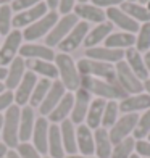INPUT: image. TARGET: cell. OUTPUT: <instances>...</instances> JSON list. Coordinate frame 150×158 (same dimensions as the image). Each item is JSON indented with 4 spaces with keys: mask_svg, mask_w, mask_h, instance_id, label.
<instances>
[{
    "mask_svg": "<svg viewBox=\"0 0 150 158\" xmlns=\"http://www.w3.org/2000/svg\"><path fill=\"white\" fill-rule=\"evenodd\" d=\"M81 87L85 89L90 95H97V98L103 100H123L127 94L118 82H110L105 79L90 77V76H81Z\"/></svg>",
    "mask_w": 150,
    "mask_h": 158,
    "instance_id": "obj_1",
    "label": "cell"
},
{
    "mask_svg": "<svg viewBox=\"0 0 150 158\" xmlns=\"http://www.w3.org/2000/svg\"><path fill=\"white\" fill-rule=\"evenodd\" d=\"M55 66L58 69V76L61 84L65 85L66 90L76 92L81 87V74L77 71V66L74 64L73 58L68 53H58L55 55Z\"/></svg>",
    "mask_w": 150,
    "mask_h": 158,
    "instance_id": "obj_2",
    "label": "cell"
},
{
    "mask_svg": "<svg viewBox=\"0 0 150 158\" xmlns=\"http://www.w3.org/2000/svg\"><path fill=\"white\" fill-rule=\"evenodd\" d=\"M19 116L21 108L13 103L3 114V126H2V139L8 148H16L19 143Z\"/></svg>",
    "mask_w": 150,
    "mask_h": 158,
    "instance_id": "obj_3",
    "label": "cell"
},
{
    "mask_svg": "<svg viewBox=\"0 0 150 158\" xmlns=\"http://www.w3.org/2000/svg\"><path fill=\"white\" fill-rule=\"evenodd\" d=\"M77 71H79L81 76H90V77L105 79V81H110V82H118L115 68H113L110 63L84 58L77 63Z\"/></svg>",
    "mask_w": 150,
    "mask_h": 158,
    "instance_id": "obj_4",
    "label": "cell"
},
{
    "mask_svg": "<svg viewBox=\"0 0 150 158\" xmlns=\"http://www.w3.org/2000/svg\"><path fill=\"white\" fill-rule=\"evenodd\" d=\"M115 73H116L118 84L123 87V90L127 95H135V94H142V92H144V82L132 73L131 68L127 66V63L124 60L116 63Z\"/></svg>",
    "mask_w": 150,
    "mask_h": 158,
    "instance_id": "obj_5",
    "label": "cell"
},
{
    "mask_svg": "<svg viewBox=\"0 0 150 158\" xmlns=\"http://www.w3.org/2000/svg\"><path fill=\"white\" fill-rule=\"evenodd\" d=\"M137 119H139L137 113H127V114H123L121 118H118L116 123L108 129L110 140L113 145H116L121 140L131 137V134L135 129V124H137Z\"/></svg>",
    "mask_w": 150,
    "mask_h": 158,
    "instance_id": "obj_6",
    "label": "cell"
},
{
    "mask_svg": "<svg viewBox=\"0 0 150 158\" xmlns=\"http://www.w3.org/2000/svg\"><path fill=\"white\" fill-rule=\"evenodd\" d=\"M77 23H79V21H77V16L74 15V13H68V15H65L61 19L56 21V24L53 26V29L47 34L45 45L50 47V48L55 47V45H60V42L65 39L71 31H73V27Z\"/></svg>",
    "mask_w": 150,
    "mask_h": 158,
    "instance_id": "obj_7",
    "label": "cell"
},
{
    "mask_svg": "<svg viewBox=\"0 0 150 158\" xmlns=\"http://www.w3.org/2000/svg\"><path fill=\"white\" fill-rule=\"evenodd\" d=\"M56 21H58V13L55 10H50L44 18H40L39 21H35V23L26 27L23 32V39H26L27 42H32L35 39L42 37V35L48 34L56 24Z\"/></svg>",
    "mask_w": 150,
    "mask_h": 158,
    "instance_id": "obj_8",
    "label": "cell"
},
{
    "mask_svg": "<svg viewBox=\"0 0 150 158\" xmlns=\"http://www.w3.org/2000/svg\"><path fill=\"white\" fill-rule=\"evenodd\" d=\"M21 40H23V32H19L18 29H13L5 37L2 47H0V66L10 64L16 58V53L21 47Z\"/></svg>",
    "mask_w": 150,
    "mask_h": 158,
    "instance_id": "obj_9",
    "label": "cell"
},
{
    "mask_svg": "<svg viewBox=\"0 0 150 158\" xmlns=\"http://www.w3.org/2000/svg\"><path fill=\"white\" fill-rule=\"evenodd\" d=\"M47 10H48L47 3L40 2L39 5L32 6V8H27L24 11L16 13L15 18H13V21H11V24H13L15 29H19V27H24V26L27 27V26H31L32 23H35V21H39L40 18H44L48 13Z\"/></svg>",
    "mask_w": 150,
    "mask_h": 158,
    "instance_id": "obj_10",
    "label": "cell"
},
{
    "mask_svg": "<svg viewBox=\"0 0 150 158\" xmlns=\"http://www.w3.org/2000/svg\"><path fill=\"white\" fill-rule=\"evenodd\" d=\"M89 23H85V21H81V23H77L74 27H73V31H71L65 39H63L60 42V50H61V53H69V52H73V50H76L77 47H79L84 39H85V35L89 34Z\"/></svg>",
    "mask_w": 150,
    "mask_h": 158,
    "instance_id": "obj_11",
    "label": "cell"
},
{
    "mask_svg": "<svg viewBox=\"0 0 150 158\" xmlns=\"http://www.w3.org/2000/svg\"><path fill=\"white\" fill-rule=\"evenodd\" d=\"M92 102V97L90 94L85 89L79 87L74 94V105H73V110H71V114H69V119L73 124H82V121H85V114H87V110H89V105Z\"/></svg>",
    "mask_w": 150,
    "mask_h": 158,
    "instance_id": "obj_12",
    "label": "cell"
},
{
    "mask_svg": "<svg viewBox=\"0 0 150 158\" xmlns=\"http://www.w3.org/2000/svg\"><path fill=\"white\" fill-rule=\"evenodd\" d=\"M37 74H34L32 71H26L21 82L18 84V87L15 90V105L18 106H26L29 103V98L32 95V90L37 84Z\"/></svg>",
    "mask_w": 150,
    "mask_h": 158,
    "instance_id": "obj_13",
    "label": "cell"
},
{
    "mask_svg": "<svg viewBox=\"0 0 150 158\" xmlns=\"http://www.w3.org/2000/svg\"><path fill=\"white\" fill-rule=\"evenodd\" d=\"M65 94H66V89H65V85L61 84V81H53L52 87H50L45 98L42 100V103L39 106V113L42 116H48V114L53 111L55 106L60 103V100L65 97Z\"/></svg>",
    "mask_w": 150,
    "mask_h": 158,
    "instance_id": "obj_14",
    "label": "cell"
},
{
    "mask_svg": "<svg viewBox=\"0 0 150 158\" xmlns=\"http://www.w3.org/2000/svg\"><path fill=\"white\" fill-rule=\"evenodd\" d=\"M48 119L40 116L34 123V131H32V145L40 155L48 153Z\"/></svg>",
    "mask_w": 150,
    "mask_h": 158,
    "instance_id": "obj_15",
    "label": "cell"
},
{
    "mask_svg": "<svg viewBox=\"0 0 150 158\" xmlns=\"http://www.w3.org/2000/svg\"><path fill=\"white\" fill-rule=\"evenodd\" d=\"M118 105H119V111L123 114L145 111L150 108V95L145 94V92L135 94V95H127L126 98L119 100Z\"/></svg>",
    "mask_w": 150,
    "mask_h": 158,
    "instance_id": "obj_16",
    "label": "cell"
},
{
    "mask_svg": "<svg viewBox=\"0 0 150 158\" xmlns=\"http://www.w3.org/2000/svg\"><path fill=\"white\" fill-rule=\"evenodd\" d=\"M85 56L89 60H97L103 63H118L124 58V50L108 48V47H92L85 48Z\"/></svg>",
    "mask_w": 150,
    "mask_h": 158,
    "instance_id": "obj_17",
    "label": "cell"
},
{
    "mask_svg": "<svg viewBox=\"0 0 150 158\" xmlns=\"http://www.w3.org/2000/svg\"><path fill=\"white\" fill-rule=\"evenodd\" d=\"M105 15L106 18L110 19V23L111 24H116L118 27H121L124 32H137L139 31V23L137 21H134L131 16H127L126 13L121 10V8H116V6H111V8H108L105 11Z\"/></svg>",
    "mask_w": 150,
    "mask_h": 158,
    "instance_id": "obj_18",
    "label": "cell"
},
{
    "mask_svg": "<svg viewBox=\"0 0 150 158\" xmlns=\"http://www.w3.org/2000/svg\"><path fill=\"white\" fill-rule=\"evenodd\" d=\"M76 143H77V152H81V155L92 156L95 153L94 132L85 124H79L76 127Z\"/></svg>",
    "mask_w": 150,
    "mask_h": 158,
    "instance_id": "obj_19",
    "label": "cell"
},
{
    "mask_svg": "<svg viewBox=\"0 0 150 158\" xmlns=\"http://www.w3.org/2000/svg\"><path fill=\"white\" fill-rule=\"evenodd\" d=\"M19 56L27 60H45V61H53L55 53L53 50L47 45H37V44H26L19 47Z\"/></svg>",
    "mask_w": 150,
    "mask_h": 158,
    "instance_id": "obj_20",
    "label": "cell"
},
{
    "mask_svg": "<svg viewBox=\"0 0 150 158\" xmlns=\"http://www.w3.org/2000/svg\"><path fill=\"white\" fill-rule=\"evenodd\" d=\"M124 58L127 66L131 68V71L137 76L140 81H147L148 79V71L145 66V61H144V56L140 55V52H137L135 47H131L124 52Z\"/></svg>",
    "mask_w": 150,
    "mask_h": 158,
    "instance_id": "obj_21",
    "label": "cell"
},
{
    "mask_svg": "<svg viewBox=\"0 0 150 158\" xmlns=\"http://www.w3.org/2000/svg\"><path fill=\"white\" fill-rule=\"evenodd\" d=\"M73 105H74V94L71 92H66L65 97L60 100V103L53 108V111L48 114V121L52 124H58L63 123L65 119H68V116L71 114V110H73Z\"/></svg>",
    "mask_w": 150,
    "mask_h": 158,
    "instance_id": "obj_22",
    "label": "cell"
},
{
    "mask_svg": "<svg viewBox=\"0 0 150 158\" xmlns=\"http://www.w3.org/2000/svg\"><path fill=\"white\" fill-rule=\"evenodd\" d=\"M74 15L77 18L84 19L85 23L90 21V23H97V24L105 23V18H106L105 11L102 8H98V6H95V5H89V3L74 5Z\"/></svg>",
    "mask_w": 150,
    "mask_h": 158,
    "instance_id": "obj_23",
    "label": "cell"
},
{
    "mask_svg": "<svg viewBox=\"0 0 150 158\" xmlns=\"http://www.w3.org/2000/svg\"><path fill=\"white\" fill-rule=\"evenodd\" d=\"M106 100L103 98H94L89 105L87 114H85V126L92 131L102 127V118H103V110H105Z\"/></svg>",
    "mask_w": 150,
    "mask_h": 158,
    "instance_id": "obj_24",
    "label": "cell"
},
{
    "mask_svg": "<svg viewBox=\"0 0 150 158\" xmlns=\"http://www.w3.org/2000/svg\"><path fill=\"white\" fill-rule=\"evenodd\" d=\"M34 123H35L34 108L29 105H26L24 108H21V116H19V132H18L19 142H27L32 137Z\"/></svg>",
    "mask_w": 150,
    "mask_h": 158,
    "instance_id": "obj_25",
    "label": "cell"
},
{
    "mask_svg": "<svg viewBox=\"0 0 150 158\" xmlns=\"http://www.w3.org/2000/svg\"><path fill=\"white\" fill-rule=\"evenodd\" d=\"M60 132H61V142L65 153L76 155L77 152V143H76V127L71 123V119H65L60 123Z\"/></svg>",
    "mask_w": 150,
    "mask_h": 158,
    "instance_id": "obj_26",
    "label": "cell"
},
{
    "mask_svg": "<svg viewBox=\"0 0 150 158\" xmlns=\"http://www.w3.org/2000/svg\"><path fill=\"white\" fill-rule=\"evenodd\" d=\"M26 73V64H24V58L21 56H16L15 60L10 63V69H8V74L5 77V87L8 90H13L15 87H18V84L21 82Z\"/></svg>",
    "mask_w": 150,
    "mask_h": 158,
    "instance_id": "obj_27",
    "label": "cell"
},
{
    "mask_svg": "<svg viewBox=\"0 0 150 158\" xmlns=\"http://www.w3.org/2000/svg\"><path fill=\"white\" fill-rule=\"evenodd\" d=\"M94 143H95V155L97 158H110L113 143L110 140L108 129L98 127L94 131Z\"/></svg>",
    "mask_w": 150,
    "mask_h": 158,
    "instance_id": "obj_28",
    "label": "cell"
},
{
    "mask_svg": "<svg viewBox=\"0 0 150 158\" xmlns=\"http://www.w3.org/2000/svg\"><path fill=\"white\" fill-rule=\"evenodd\" d=\"M113 32V24L110 21H105V23H100L97 24L92 31H89V34L85 35L84 39V45L87 48H92V47H97L102 40H105L108 35Z\"/></svg>",
    "mask_w": 150,
    "mask_h": 158,
    "instance_id": "obj_29",
    "label": "cell"
},
{
    "mask_svg": "<svg viewBox=\"0 0 150 158\" xmlns=\"http://www.w3.org/2000/svg\"><path fill=\"white\" fill-rule=\"evenodd\" d=\"M26 68L32 71L34 74H40L47 79H55L58 77V69L52 61H45V60H24Z\"/></svg>",
    "mask_w": 150,
    "mask_h": 158,
    "instance_id": "obj_30",
    "label": "cell"
},
{
    "mask_svg": "<svg viewBox=\"0 0 150 158\" xmlns=\"http://www.w3.org/2000/svg\"><path fill=\"white\" fill-rule=\"evenodd\" d=\"M48 155L50 158H65V148H63L58 124H50L48 127Z\"/></svg>",
    "mask_w": 150,
    "mask_h": 158,
    "instance_id": "obj_31",
    "label": "cell"
},
{
    "mask_svg": "<svg viewBox=\"0 0 150 158\" xmlns=\"http://www.w3.org/2000/svg\"><path fill=\"white\" fill-rule=\"evenodd\" d=\"M121 10L137 23L139 21L140 23H150V10L145 5H140L139 2H123Z\"/></svg>",
    "mask_w": 150,
    "mask_h": 158,
    "instance_id": "obj_32",
    "label": "cell"
},
{
    "mask_svg": "<svg viewBox=\"0 0 150 158\" xmlns=\"http://www.w3.org/2000/svg\"><path fill=\"white\" fill-rule=\"evenodd\" d=\"M135 44V35L129 32H111L105 39V47L108 48H119V50H127Z\"/></svg>",
    "mask_w": 150,
    "mask_h": 158,
    "instance_id": "obj_33",
    "label": "cell"
},
{
    "mask_svg": "<svg viewBox=\"0 0 150 158\" xmlns=\"http://www.w3.org/2000/svg\"><path fill=\"white\" fill-rule=\"evenodd\" d=\"M50 87H52V81L47 77H42L37 81V84H35V87L32 90V95L29 98V106H32V108H39L42 100L45 98L47 92L50 90Z\"/></svg>",
    "mask_w": 150,
    "mask_h": 158,
    "instance_id": "obj_34",
    "label": "cell"
},
{
    "mask_svg": "<svg viewBox=\"0 0 150 158\" xmlns=\"http://www.w3.org/2000/svg\"><path fill=\"white\" fill-rule=\"evenodd\" d=\"M134 153H135V139L127 137L116 145H113L110 158H131Z\"/></svg>",
    "mask_w": 150,
    "mask_h": 158,
    "instance_id": "obj_35",
    "label": "cell"
},
{
    "mask_svg": "<svg viewBox=\"0 0 150 158\" xmlns=\"http://www.w3.org/2000/svg\"><path fill=\"white\" fill-rule=\"evenodd\" d=\"M118 113H119V105L116 100H108L103 110V118H102V127L110 129L113 124L118 121Z\"/></svg>",
    "mask_w": 150,
    "mask_h": 158,
    "instance_id": "obj_36",
    "label": "cell"
},
{
    "mask_svg": "<svg viewBox=\"0 0 150 158\" xmlns=\"http://www.w3.org/2000/svg\"><path fill=\"white\" fill-rule=\"evenodd\" d=\"M148 134H150V108L145 110L139 116L137 124H135V129L132 132V137L135 140H142V139H147Z\"/></svg>",
    "mask_w": 150,
    "mask_h": 158,
    "instance_id": "obj_37",
    "label": "cell"
},
{
    "mask_svg": "<svg viewBox=\"0 0 150 158\" xmlns=\"http://www.w3.org/2000/svg\"><path fill=\"white\" fill-rule=\"evenodd\" d=\"M11 21H13V10L10 5L0 6V34L8 35L11 32Z\"/></svg>",
    "mask_w": 150,
    "mask_h": 158,
    "instance_id": "obj_38",
    "label": "cell"
},
{
    "mask_svg": "<svg viewBox=\"0 0 150 158\" xmlns=\"http://www.w3.org/2000/svg\"><path fill=\"white\" fill-rule=\"evenodd\" d=\"M137 52H148L150 50V23H144L139 27V34L135 39Z\"/></svg>",
    "mask_w": 150,
    "mask_h": 158,
    "instance_id": "obj_39",
    "label": "cell"
},
{
    "mask_svg": "<svg viewBox=\"0 0 150 158\" xmlns=\"http://www.w3.org/2000/svg\"><path fill=\"white\" fill-rule=\"evenodd\" d=\"M16 152L21 158H40V153L29 142H19L18 147H16Z\"/></svg>",
    "mask_w": 150,
    "mask_h": 158,
    "instance_id": "obj_40",
    "label": "cell"
},
{
    "mask_svg": "<svg viewBox=\"0 0 150 158\" xmlns=\"http://www.w3.org/2000/svg\"><path fill=\"white\" fill-rule=\"evenodd\" d=\"M42 2V0H13L11 2V10L13 11H24V10H27V8H32V6H35V5H39Z\"/></svg>",
    "mask_w": 150,
    "mask_h": 158,
    "instance_id": "obj_41",
    "label": "cell"
},
{
    "mask_svg": "<svg viewBox=\"0 0 150 158\" xmlns=\"http://www.w3.org/2000/svg\"><path fill=\"white\" fill-rule=\"evenodd\" d=\"M13 103H15V94H13V90H5L0 94V113L6 111Z\"/></svg>",
    "mask_w": 150,
    "mask_h": 158,
    "instance_id": "obj_42",
    "label": "cell"
},
{
    "mask_svg": "<svg viewBox=\"0 0 150 158\" xmlns=\"http://www.w3.org/2000/svg\"><path fill=\"white\" fill-rule=\"evenodd\" d=\"M135 153L140 158H150V140H135Z\"/></svg>",
    "mask_w": 150,
    "mask_h": 158,
    "instance_id": "obj_43",
    "label": "cell"
},
{
    "mask_svg": "<svg viewBox=\"0 0 150 158\" xmlns=\"http://www.w3.org/2000/svg\"><path fill=\"white\" fill-rule=\"evenodd\" d=\"M124 0H92V5L98 6V8H103V6H106V8H111V6H116V5H121Z\"/></svg>",
    "mask_w": 150,
    "mask_h": 158,
    "instance_id": "obj_44",
    "label": "cell"
},
{
    "mask_svg": "<svg viewBox=\"0 0 150 158\" xmlns=\"http://www.w3.org/2000/svg\"><path fill=\"white\" fill-rule=\"evenodd\" d=\"M74 3L76 0H60V13H63V16L68 15V13H71V10H74Z\"/></svg>",
    "mask_w": 150,
    "mask_h": 158,
    "instance_id": "obj_45",
    "label": "cell"
},
{
    "mask_svg": "<svg viewBox=\"0 0 150 158\" xmlns=\"http://www.w3.org/2000/svg\"><path fill=\"white\" fill-rule=\"evenodd\" d=\"M45 3H47V6L50 10H55L56 6L60 5V0H45Z\"/></svg>",
    "mask_w": 150,
    "mask_h": 158,
    "instance_id": "obj_46",
    "label": "cell"
},
{
    "mask_svg": "<svg viewBox=\"0 0 150 158\" xmlns=\"http://www.w3.org/2000/svg\"><path fill=\"white\" fill-rule=\"evenodd\" d=\"M6 153H8V147H6L3 142H0V158H5Z\"/></svg>",
    "mask_w": 150,
    "mask_h": 158,
    "instance_id": "obj_47",
    "label": "cell"
},
{
    "mask_svg": "<svg viewBox=\"0 0 150 158\" xmlns=\"http://www.w3.org/2000/svg\"><path fill=\"white\" fill-rule=\"evenodd\" d=\"M5 158H21V156L18 155V152H16L15 148H10V150H8V153H6V156H5Z\"/></svg>",
    "mask_w": 150,
    "mask_h": 158,
    "instance_id": "obj_48",
    "label": "cell"
},
{
    "mask_svg": "<svg viewBox=\"0 0 150 158\" xmlns=\"http://www.w3.org/2000/svg\"><path fill=\"white\" fill-rule=\"evenodd\" d=\"M144 61H145L147 71H148V74H150V50H148V52H145V55H144Z\"/></svg>",
    "mask_w": 150,
    "mask_h": 158,
    "instance_id": "obj_49",
    "label": "cell"
},
{
    "mask_svg": "<svg viewBox=\"0 0 150 158\" xmlns=\"http://www.w3.org/2000/svg\"><path fill=\"white\" fill-rule=\"evenodd\" d=\"M6 74H8V69H6L5 66H0V82L6 77Z\"/></svg>",
    "mask_w": 150,
    "mask_h": 158,
    "instance_id": "obj_50",
    "label": "cell"
},
{
    "mask_svg": "<svg viewBox=\"0 0 150 158\" xmlns=\"http://www.w3.org/2000/svg\"><path fill=\"white\" fill-rule=\"evenodd\" d=\"M144 90H145V94H148V95H150V79L144 81Z\"/></svg>",
    "mask_w": 150,
    "mask_h": 158,
    "instance_id": "obj_51",
    "label": "cell"
},
{
    "mask_svg": "<svg viewBox=\"0 0 150 158\" xmlns=\"http://www.w3.org/2000/svg\"><path fill=\"white\" fill-rule=\"evenodd\" d=\"M65 158H97V156H84V155H68Z\"/></svg>",
    "mask_w": 150,
    "mask_h": 158,
    "instance_id": "obj_52",
    "label": "cell"
},
{
    "mask_svg": "<svg viewBox=\"0 0 150 158\" xmlns=\"http://www.w3.org/2000/svg\"><path fill=\"white\" fill-rule=\"evenodd\" d=\"M2 92H5V84L0 82V94H2Z\"/></svg>",
    "mask_w": 150,
    "mask_h": 158,
    "instance_id": "obj_53",
    "label": "cell"
},
{
    "mask_svg": "<svg viewBox=\"0 0 150 158\" xmlns=\"http://www.w3.org/2000/svg\"><path fill=\"white\" fill-rule=\"evenodd\" d=\"M2 126H3V116L0 114V132H2Z\"/></svg>",
    "mask_w": 150,
    "mask_h": 158,
    "instance_id": "obj_54",
    "label": "cell"
},
{
    "mask_svg": "<svg viewBox=\"0 0 150 158\" xmlns=\"http://www.w3.org/2000/svg\"><path fill=\"white\" fill-rule=\"evenodd\" d=\"M8 2H10V0H0V5H6Z\"/></svg>",
    "mask_w": 150,
    "mask_h": 158,
    "instance_id": "obj_55",
    "label": "cell"
},
{
    "mask_svg": "<svg viewBox=\"0 0 150 158\" xmlns=\"http://www.w3.org/2000/svg\"><path fill=\"white\" fill-rule=\"evenodd\" d=\"M147 2H150V0H139V3H140V5H145Z\"/></svg>",
    "mask_w": 150,
    "mask_h": 158,
    "instance_id": "obj_56",
    "label": "cell"
},
{
    "mask_svg": "<svg viewBox=\"0 0 150 158\" xmlns=\"http://www.w3.org/2000/svg\"><path fill=\"white\" fill-rule=\"evenodd\" d=\"M77 2H79V3H87L89 0H77Z\"/></svg>",
    "mask_w": 150,
    "mask_h": 158,
    "instance_id": "obj_57",
    "label": "cell"
},
{
    "mask_svg": "<svg viewBox=\"0 0 150 158\" xmlns=\"http://www.w3.org/2000/svg\"><path fill=\"white\" fill-rule=\"evenodd\" d=\"M131 158H140V156H139V155H137V153H134V155H132V156H131Z\"/></svg>",
    "mask_w": 150,
    "mask_h": 158,
    "instance_id": "obj_58",
    "label": "cell"
},
{
    "mask_svg": "<svg viewBox=\"0 0 150 158\" xmlns=\"http://www.w3.org/2000/svg\"><path fill=\"white\" fill-rule=\"evenodd\" d=\"M147 8L150 10V2H147Z\"/></svg>",
    "mask_w": 150,
    "mask_h": 158,
    "instance_id": "obj_59",
    "label": "cell"
},
{
    "mask_svg": "<svg viewBox=\"0 0 150 158\" xmlns=\"http://www.w3.org/2000/svg\"><path fill=\"white\" fill-rule=\"evenodd\" d=\"M126 2H137V0H126Z\"/></svg>",
    "mask_w": 150,
    "mask_h": 158,
    "instance_id": "obj_60",
    "label": "cell"
},
{
    "mask_svg": "<svg viewBox=\"0 0 150 158\" xmlns=\"http://www.w3.org/2000/svg\"><path fill=\"white\" fill-rule=\"evenodd\" d=\"M147 140H150V134H148V137H147Z\"/></svg>",
    "mask_w": 150,
    "mask_h": 158,
    "instance_id": "obj_61",
    "label": "cell"
},
{
    "mask_svg": "<svg viewBox=\"0 0 150 158\" xmlns=\"http://www.w3.org/2000/svg\"><path fill=\"white\" fill-rule=\"evenodd\" d=\"M45 158H50V156H45Z\"/></svg>",
    "mask_w": 150,
    "mask_h": 158,
    "instance_id": "obj_62",
    "label": "cell"
}]
</instances>
